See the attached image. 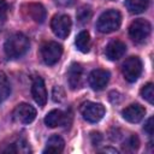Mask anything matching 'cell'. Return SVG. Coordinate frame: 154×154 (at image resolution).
Returning a JSON list of instances; mask_svg holds the SVG:
<instances>
[{
	"mask_svg": "<svg viewBox=\"0 0 154 154\" xmlns=\"http://www.w3.org/2000/svg\"><path fill=\"white\" fill-rule=\"evenodd\" d=\"M45 124L48 128H57L65 124V114L60 109H52L45 117Z\"/></svg>",
	"mask_w": 154,
	"mask_h": 154,
	"instance_id": "obj_16",
	"label": "cell"
},
{
	"mask_svg": "<svg viewBox=\"0 0 154 154\" xmlns=\"http://www.w3.org/2000/svg\"><path fill=\"white\" fill-rule=\"evenodd\" d=\"M55 89H53V100L57 102H60L64 99V91L60 87H54Z\"/></svg>",
	"mask_w": 154,
	"mask_h": 154,
	"instance_id": "obj_24",
	"label": "cell"
},
{
	"mask_svg": "<svg viewBox=\"0 0 154 154\" xmlns=\"http://www.w3.org/2000/svg\"><path fill=\"white\" fill-rule=\"evenodd\" d=\"M141 96L147 100L149 103H153L154 101V90H153V83H147L141 88Z\"/></svg>",
	"mask_w": 154,
	"mask_h": 154,
	"instance_id": "obj_21",
	"label": "cell"
},
{
	"mask_svg": "<svg viewBox=\"0 0 154 154\" xmlns=\"http://www.w3.org/2000/svg\"><path fill=\"white\" fill-rule=\"evenodd\" d=\"M122 73L128 82H136L142 73L141 59L138 57H129L122 65Z\"/></svg>",
	"mask_w": 154,
	"mask_h": 154,
	"instance_id": "obj_4",
	"label": "cell"
},
{
	"mask_svg": "<svg viewBox=\"0 0 154 154\" xmlns=\"http://www.w3.org/2000/svg\"><path fill=\"white\" fill-rule=\"evenodd\" d=\"M140 146V140L136 135H131L124 143V149L126 150H136Z\"/></svg>",
	"mask_w": 154,
	"mask_h": 154,
	"instance_id": "obj_23",
	"label": "cell"
},
{
	"mask_svg": "<svg viewBox=\"0 0 154 154\" xmlns=\"http://www.w3.org/2000/svg\"><path fill=\"white\" fill-rule=\"evenodd\" d=\"M152 31V25L148 20L138 18L135 19L129 26V36L136 43H142L147 40Z\"/></svg>",
	"mask_w": 154,
	"mask_h": 154,
	"instance_id": "obj_3",
	"label": "cell"
},
{
	"mask_svg": "<svg viewBox=\"0 0 154 154\" xmlns=\"http://www.w3.org/2000/svg\"><path fill=\"white\" fill-rule=\"evenodd\" d=\"M23 13L30 18L31 20L36 22V23H43L46 19V8L43 7L42 4L40 2H30V4H25L23 7Z\"/></svg>",
	"mask_w": 154,
	"mask_h": 154,
	"instance_id": "obj_10",
	"label": "cell"
},
{
	"mask_svg": "<svg viewBox=\"0 0 154 154\" xmlns=\"http://www.w3.org/2000/svg\"><path fill=\"white\" fill-rule=\"evenodd\" d=\"M4 152H13V153H29L30 148L29 144L24 140H17L16 142L11 143V146L7 149H4Z\"/></svg>",
	"mask_w": 154,
	"mask_h": 154,
	"instance_id": "obj_20",
	"label": "cell"
},
{
	"mask_svg": "<svg viewBox=\"0 0 154 154\" xmlns=\"http://www.w3.org/2000/svg\"><path fill=\"white\" fill-rule=\"evenodd\" d=\"M30 47L29 38L23 32H14L12 34L4 45V52L8 59H19L22 58Z\"/></svg>",
	"mask_w": 154,
	"mask_h": 154,
	"instance_id": "obj_1",
	"label": "cell"
},
{
	"mask_svg": "<svg viewBox=\"0 0 154 154\" xmlns=\"http://www.w3.org/2000/svg\"><path fill=\"white\" fill-rule=\"evenodd\" d=\"M90 138H91V143L94 146H99L102 142V135L100 132H91Z\"/></svg>",
	"mask_w": 154,
	"mask_h": 154,
	"instance_id": "obj_26",
	"label": "cell"
},
{
	"mask_svg": "<svg viewBox=\"0 0 154 154\" xmlns=\"http://www.w3.org/2000/svg\"><path fill=\"white\" fill-rule=\"evenodd\" d=\"M8 12V6L5 0H0V20H4L7 16Z\"/></svg>",
	"mask_w": 154,
	"mask_h": 154,
	"instance_id": "obj_25",
	"label": "cell"
},
{
	"mask_svg": "<svg viewBox=\"0 0 154 154\" xmlns=\"http://www.w3.org/2000/svg\"><path fill=\"white\" fill-rule=\"evenodd\" d=\"M63 54V46L55 41H48L41 47V58L47 65H54Z\"/></svg>",
	"mask_w": 154,
	"mask_h": 154,
	"instance_id": "obj_5",
	"label": "cell"
},
{
	"mask_svg": "<svg viewBox=\"0 0 154 154\" xmlns=\"http://www.w3.org/2000/svg\"><path fill=\"white\" fill-rule=\"evenodd\" d=\"M125 52H126V46L124 42H122L119 40H112L111 42H108V45L106 46V49H105L106 57L112 61L120 59L125 54Z\"/></svg>",
	"mask_w": 154,
	"mask_h": 154,
	"instance_id": "obj_14",
	"label": "cell"
},
{
	"mask_svg": "<svg viewBox=\"0 0 154 154\" xmlns=\"http://www.w3.org/2000/svg\"><path fill=\"white\" fill-rule=\"evenodd\" d=\"M81 114L89 123H97L105 116V107L99 102L87 101L81 106Z\"/></svg>",
	"mask_w": 154,
	"mask_h": 154,
	"instance_id": "obj_7",
	"label": "cell"
},
{
	"mask_svg": "<svg viewBox=\"0 0 154 154\" xmlns=\"http://www.w3.org/2000/svg\"><path fill=\"white\" fill-rule=\"evenodd\" d=\"M146 108L140 103H131L122 111L123 118L129 123H138L144 118Z\"/></svg>",
	"mask_w": 154,
	"mask_h": 154,
	"instance_id": "obj_13",
	"label": "cell"
},
{
	"mask_svg": "<svg viewBox=\"0 0 154 154\" xmlns=\"http://www.w3.org/2000/svg\"><path fill=\"white\" fill-rule=\"evenodd\" d=\"M108 81H109V72L102 69L93 70L88 77L89 85L91 87L93 90H96V91L105 89V87L108 84Z\"/></svg>",
	"mask_w": 154,
	"mask_h": 154,
	"instance_id": "obj_9",
	"label": "cell"
},
{
	"mask_svg": "<svg viewBox=\"0 0 154 154\" xmlns=\"http://www.w3.org/2000/svg\"><path fill=\"white\" fill-rule=\"evenodd\" d=\"M11 94V84L4 71H0V102L5 101Z\"/></svg>",
	"mask_w": 154,
	"mask_h": 154,
	"instance_id": "obj_19",
	"label": "cell"
},
{
	"mask_svg": "<svg viewBox=\"0 0 154 154\" xmlns=\"http://www.w3.org/2000/svg\"><path fill=\"white\" fill-rule=\"evenodd\" d=\"M125 6L130 13L138 14L148 8L149 0H125Z\"/></svg>",
	"mask_w": 154,
	"mask_h": 154,
	"instance_id": "obj_18",
	"label": "cell"
},
{
	"mask_svg": "<svg viewBox=\"0 0 154 154\" xmlns=\"http://www.w3.org/2000/svg\"><path fill=\"white\" fill-rule=\"evenodd\" d=\"M82 76H83V67L78 63H72L67 70L66 78L71 90H76L82 85Z\"/></svg>",
	"mask_w": 154,
	"mask_h": 154,
	"instance_id": "obj_12",
	"label": "cell"
},
{
	"mask_svg": "<svg viewBox=\"0 0 154 154\" xmlns=\"http://www.w3.org/2000/svg\"><path fill=\"white\" fill-rule=\"evenodd\" d=\"M71 18L67 14H55L51 20V29L59 38H66L71 31Z\"/></svg>",
	"mask_w": 154,
	"mask_h": 154,
	"instance_id": "obj_6",
	"label": "cell"
},
{
	"mask_svg": "<svg viewBox=\"0 0 154 154\" xmlns=\"http://www.w3.org/2000/svg\"><path fill=\"white\" fill-rule=\"evenodd\" d=\"M101 152H103V153H114V154L118 153V150L114 149V148H103V149H101Z\"/></svg>",
	"mask_w": 154,
	"mask_h": 154,
	"instance_id": "obj_28",
	"label": "cell"
},
{
	"mask_svg": "<svg viewBox=\"0 0 154 154\" xmlns=\"http://www.w3.org/2000/svg\"><path fill=\"white\" fill-rule=\"evenodd\" d=\"M153 117H149L148 120L144 124V131L149 135V136H153Z\"/></svg>",
	"mask_w": 154,
	"mask_h": 154,
	"instance_id": "obj_27",
	"label": "cell"
},
{
	"mask_svg": "<svg viewBox=\"0 0 154 154\" xmlns=\"http://www.w3.org/2000/svg\"><path fill=\"white\" fill-rule=\"evenodd\" d=\"M65 148V141L59 136V135H53L51 136L47 142H46V147L43 149V153H61Z\"/></svg>",
	"mask_w": 154,
	"mask_h": 154,
	"instance_id": "obj_15",
	"label": "cell"
},
{
	"mask_svg": "<svg viewBox=\"0 0 154 154\" xmlns=\"http://www.w3.org/2000/svg\"><path fill=\"white\" fill-rule=\"evenodd\" d=\"M76 47L82 53H88L90 51V35L87 30H82L76 36Z\"/></svg>",
	"mask_w": 154,
	"mask_h": 154,
	"instance_id": "obj_17",
	"label": "cell"
},
{
	"mask_svg": "<svg viewBox=\"0 0 154 154\" xmlns=\"http://www.w3.org/2000/svg\"><path fill=\"white\" fill-rule=\"evenodd\" d=\"M12 116H13V119L18 123L30 124L36 118V109L31 105L22 102V103L16 106V108L13 109Z\"/></svg>",
	"mask_w": 154,
	"mask_h": 154,
	"instance_id": "obj_8",
	"label": "cell"
},
{
	"mask_svg": "<svg viewBox=\"0 0 154 154\" xmlns=\"http://www.w3.org/2000/svg\"><path fill=\"white\" fill-rule=\"evenodd\" d=\"M122 24V14L117 10H107L101 13L96 22V29L102 34L117 31Z\"/></svg>",
	"mask_w": 154,
	"mask_h": 154,
	"instance_id": "obj_2",
	"label": "cell"
},
{
	"mask_svg": "<svg viewBox=\"0 0 154 154\" xmlns=\"http://www.w3.org/2000/svg\"><path fill=\"white\" fill-rule=\"evenodd\" d=\"M31 95L35 102L40 106L43 107L47 102V90L43 79L40 76L34 77L32 83H31Z\"/></svg>",
	"mask_w": 154,
	"mask_h": 154,
	"instance_id": "obj_11",
	"label": "cell"
},
{
	"mask_svg": "<svg viewBox=\"0 0 154 154\" xmlns=\"http://www.w3.org/2000/svg\"><path fill=\"white\" fill-rule=\"evenodd\" d=\"M76 16H77L78 22L81 24H84V23H87L90 19V17H91V10H90L89 6H82L77 11V14Z\"/></svg>",
	"mask_w": 154,
	"mask_h": 154,
	"instance_id": "obj_22",
	"label": "cell"
}]
</instances>
